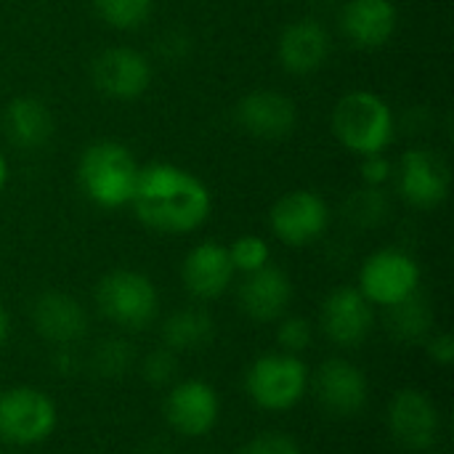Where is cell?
<instances>
[{"instance_id": "cell-1", "label": "cell", "mask_w": 454, "mask_h": 454, "mask_svg": "<svg viewBox=\"0 0 454 454\" xmlns=\"http://www.w3.org/2000/svg\"><path fill=\"white\" fill-rule=\"evenodd\" d=\"M136 218L160 234L197 231L213 207L207 186L173 162H152L141 168L130 200Z\"/></svg>"}, {"instance_id": "cell-2", "label": "cell", "mask_w": 454, "mask_h": 454, "mask_svg": "<svg viewBox=\"0 0 454 454\" xmlns=\"http://www.w3.org/2000/svg\"><path fill=\"white\" fill-rule=\"evenodd\" d=\"M141 165L133 152L120 141H96L90 144L77 165V178L85 197L98 207H122L130 205Z\"/></svg>"}, {"instance_id": "cell-3", "label": "cell", "mask_w": 454, "mask_h": 454, "mask_svg": "<svg viewBox=\"0 0 454 454\" xmlns=\"http://www.w3.org/2000/svg\"><path fill=\"white\" fill-rule=\"evenodd\" d=\"M394 112L378 93L351 90L335 104L333 133L348 152L359 157L383 154L394 141Z\"/></svg>"}, {"instance_id": "cell-4", "label": "cell", "mask_w": 454, "mask_h": 454, "mask_svg": "<svg viewBox=\"0 0 454 454\" xmlns=\"http://www.w3.org/2000/svg\"><path fill=\"white\" fill-rule=\"evenodd\" d=\"M98 314L125 333L146 330L160 314V295L154 282L133 269H114L96 285Z\"/></svg>"}, {"instance_id": "cell-5", "label": "cell", "mask_w": 454, "mask_h": 454, "mask_svg": "<svg viewBox=\"0 0 454 454\" xmlns=\"http://www.w3.org/2000/svg\"><path fill=\"white\" fill-rule=\"evenodd\" d=\"M309 380V364L301 356L279 351L263 354L250 364L245 375V391L258 410L287 412L306 396Z\"/></svg>"}, {"instance_id": "cell-6", "label": "cell", "mask_w": 454, "mask_h": 454, "mask_svg": "<svg viewBox=\"0 0 454 454\" xmlns=\"http://www.w3.org/2000/svg\"><path fill=\"white\" fill-rule=\"evenodd\" d=\"M59 423L56 402L35 386L0 391V442L11 447H35L53 436Z\"/></svg>"}, {"instance_id": "cell-7", "label": "cell", "mask_w": 454, "mask_h": 454, "mask_svg": "<svg viewBox=\"0 0 454 454\" xmlns=\"http://www.w3.org/2000/svg\"><path fill=\"white\" fill-rule=\"evenodd\" d=\"M418 261L399 247H383L372 253L359 269V293L380 309H391L420 290Z\"/></svg>"}, {"instance_id": "cell-8", "label": "cell", "mask_w": 454, "mask_h": 454, "mask_svg": "<svg viewBox=\"0 0 454 454\" xmlns=\"http://www.w3.org/2000/svg\"><path fill=\"white\" fill-rule=\"evenodd\" d=\"M269 223L279 242L290 247H306L327 231L330 207L322 194L311 189H295L271 205Z\"/></svg>"}, {"instance_id": "cell-9", "label": "cell", "mask_w": 454, "mask_h": 454, "mask_svg": "<svg viewBox=\"0 0 454 454\" xmlns=\"http://www.w3.org/2000/svg\"><path fill=\"white\" fill-rule=\"evenodd\" d=\"M391 439L407 452H428L442 434V415L436 402L418 388H402L388 404Z\"/></svg>"}, {"instance_id": "cell-10", "label": "cell", "mask_w": 454, "mask_h": 454, "mask_svg": "<svg viewBox=\"0 0 454 454\" xmlns=\"http://www.w3.org/2000/svg\"><path fill=\"white\" fill-rule=\"evenodd\" d=\"M319 407L333 418H356L370 402V380L354 362L333 356L309 380Z\"/></svg>"}, {"instance_id": "cell-11", "label": "cell", "mask_w": 454, "mask_h": 454, "mask_svg": "<svg viewBox=\"0 0 454 454\" xmlns=\"http://www.w3.org/2000/svg\"><path fill=\"white\" fill-rule=\"evenodd\" d=\"M165 420L170 431L184 439L207 436L221 420L218 391L197 378L173 383L165 396Z\"/></svg>"}, {"instance_id": "cell-12", "label": "cell", "mask_w": 454, "mask_h": 454, "mask_svg": "<svg viewBox=\"0 0 454 454\" xmlns=\"http://www.w3.org/2000/svg\"><path fill=\"white\" fill-rule=\"evenodd\" d=\"M90 80L106 98L133 101L152 85V61L136 48H106L93 59Z\"/></svg>"}, {"instance_id": "cell-13", "label": "cell", "mask_w": 454, "mask_h": 454, "mask_svg": "<svg viewBox=\"0 0 454 454\" xmlns=\"http://www.w3.org/2000/svg\"><path fill=\"white\" fill-rule=\"evenodd\" d=\"M319 327L335 346L356 348L375 327V306L359 293V287H335L322 303Z\"/></svg>"}, {"instance_id": "cell-14", "label": "cell", "mask_w": 454, "mask_h": 454, "mask_svg": "<svg viewBox=\"0 0 454 454\" xmlns=\"http://www.w3.org/2000/svg\"><path fill=\"white\" fill-rule=\"evenodd\" d=\"M450 165L431 149H410L399 162V194L412 207H439L450 194Z\"/></svg>"}, {"instance_id": "cell-15", "label": "cell", "mask_w": 454, "mask_h": 454, "mask_svg": "<svg viewBox=\"0 0 454 454\" xmlns=\"http://www.w3.org/2000/svg\"><path fill=\"white\" fill-rule=\"evenodd\" d=\"M237 125L263 141H279L295 130L298 109L295 101L279 90H253L234 106Z\"/></svg>"}, {"instance_id": "cell-16", "label": "cell", "mask_w": 454, "mask_h": 454, "mask_svg": "<svg viewBox=\"0 0 454 454\" xmlns=\"http://www.w3.org/2000/svg\"><path fill=\"white\" fill-rule=\"evenodd\" d=\"M32 327L51 346H74L88 333V311L82 303L67 293L48 290L32 303Z\"/></svg>"}, {"instance_id": "cell-17", "label": "cell", "mask_w": 454, "mask_h": 454, "mask_svg": "<svg viewBox=\"0 0 454 454\" xmlns=\"http://www.w3.org/2000/svg\"><path fill=\"white\" fill-rule=\"evenodd\" d=\"M234 266L229 258V247L221 242H200L194 245L181 266V282L186 293L197 301H215L221 298L231 279H234Z\"/></svg>"}, {"instance_id": "cell-18", "label": "cell", "mask_w": 454, "mask_h": 454, "mask_svg": "<svg viewBox=\"0 0 454 454\" xmlns=\"http://www.w3.org/2000/svg\"><path fill=\"white\" fill-rule=\"evenodd\" d=\"M330 51V32L317 19H298L287 24L277 40V59L290 74H314L325 67Z\"/></svg>"}, {"instance_id": "cell-19", "label": "cell", "mask_w": 454, "mask_h": 454, "mask_svg": "<svg viewBox=\"0 0 454 454\" xmlns=\"http://www.w3.org/2000/svg\"><path fill=\"white\" fill-rule=\"evenodd\" d=\"M237 298L239 309L253 322H279L293 303V282L287 271L266 263L263 269L245 274Z\"/></svg>"}, {"instance_id": "cell-20", "label": "cell", "mask_w": 454, "mask_h": 454, "mask_svg": "<svg viewBox=\"0 0 454 454\" xmlns=\"http://www.w3.org/2000/svg\"><path fill=\"white\" fill-rule=\"evenodd\" d=\"M399 24L396 5L391 0H346L340 8L343 35L362 51L383 48Z\"/></svg>"}, {"instance_id": "cell-21", "label": "cell", "mask_w": 454, "mask_h": 454, "mask_svg": "<svg viewBox=\"0 0 454 454\" xmlns=\"http://www.w3.org/2000/svg\"><path fill=\"white\" fill-rule=\"evenodd\" d=\"M3 128L19 149H40L53 136V114L37 96H16L5 104Z\"/></svg>"}, {"instance_id": "cell-22", "label": "cell", "mask_w": 454, "mask_h": 454, "mask_svg": "<svg viewBox=\"0 0 454 454\" xmlns=\"http://www.w3.org/2000/svg\"><path fill=\"white\" fill-rule=\"evenodd\" d=\"M213 335L215 322L200 306H184L162 322V346L176 354L200 351L213 340Z\"/></svg>"}, {"instance_id": "cell-23", "label": "cell", "mask_w": 454, "mask_h": 454, "mask_svg": "<svg viewBox=\"0 0 454 454\" xmlns=\"http://www.w3.org/2000/svg\"><path fill=\"white\" fill-rule=\"evenodd\" d=\"M434 309L431 303L420 295H410L407 301L386 309V330L402 343H420L434 333Z\"/></svg>"}, {"instance_id": "cell-24", "label": "cell", "mask_w": 454, "mask_h": 454, "mask_svg": "<svg viewBox=\"0 0 454 454\" xmlns=\"http://www.w3.org/2000/svg\"><path fill=\"white\" fill-rule=\"evenodd\" d=\"M133 364H136V351L122 338H104L93 346L90 370L98 378H106V380L125 378L133 370Z\"/></svg>"}, {"instance_id": "cell-25", "label": "cell", "mask_w": 454, "mask_h": 454, "mask_svg": "<svg viewBox=\"0 0 454 454\" xmlns=\"http://www.w3.org/2000/svg\"><path fill=\"white\" fill-rule=\"evenodd\" d=\"M388 215V197L383 186H362L346 200V218L359 229L380 226Z\"/></svg>"}, {"instance_id": "cell-26", "label": "cell", "mask_w": 454, "mask_h": 454, "mask_svg": "<svg viewBox=\"0 0 454 454\" xmlns=\"http://www.w3.org/2000/svg\"><path fill=\"white\" fill-rule=\"evenodd\" d=\"M93 8L101 21L112 29H138L149 21L154 0H93Z\"/></svg>"}, {"instance_id": "cell-27", "label": "cell", "mask_w": 454, "mask_h": 454, "mask_svg": "<svg viewBox=\"0 0 454 454\" xmlns=\"http://www.w3.org/2000/svg\"><path fill=\"white\" fill-rule=\"evenodd\" d=\"M229 258L234 271L242 274H253L258 269H263L266 263H271V250L269 242L258 234H242L229 245Z\"/></svg>"}, {"instance_id": "cell-28", "label": "cell", "mask_w": 454, "mask_h": 454, "mask_svg": "<svg viewBox=\"0 0 454 454\" xmlns=\"http://www.w3.org/2000/svg\"><path fill=\"white\" fill-rule=\"evenodd\" d=\"M274 340H277L282 354L301 356L311 346V340H314V327L303 317H282L279 325H277Z\"/></svg>"}, {"instance_id": "cell-29", "label": "cell", "mask_w": 454, "mask_h": 454, "mask_svg": "<svg viewBox=\"0 0 454 454\" xmlns=\"http://www.w3.org/2000/svg\"><path fill=\"white\" fill-rule=\"evenodd\" d=\"M176 372H178V354L160 346L154 351H149L144 359H141V378L154 386V388H162V386H173L176 383Z\"/></svg>"}, {"instance_id": "cell-30", "label": "cell", "mask_w": 454, "mask_h": 454, "mask_svg": "<svg viewBox=\"0 0 454 454\" xmlns=\"http://www.w3.org/2000/svg\"><path fill=\"white\" fill-rule=\"evenodd\" d=\"M239 454H303L298 442L287 434H279V431H266V434H258L253 436Z\"/></svg>"}, {"instance_id": "cell-31", "label": "cell", "mask_w": 454, "mask_h": 454, "mask_svg": "<svg viewBox=\"0 0 454 454\" xmlns=\"http://www.w3.org/2000/svg\"><path fill=\"white\" fill-rule=\"evenodd\" d=\"M394 176V165L386 160V154H370L362 160V181L364 186H386Z\"/></svg>"}, {"instance_id": "cell-32", "label": "cell", "mask_w": 454, "mask_h": 454, "mask_svg": "<svg viewBox=\"0 0 454 454\" xmlns=\"http://www.w3.org/2000/svg\"><path fill=\"white\" fill-rule=\"evenodd\" d=\"M426 351L428 359L436 362L439 367H450L454 362V340L450 333H431L426 338Z\"/></svg>"}, {"instance_id": "cell-33", "label": "cell", "mask_w": 454, "mask_h": 454, "mask_svg": "<svg viewBox=\"0 0 454 454\" xmlns=\"http://www.w3.org/2000/svg\"><path fill=\"white\" fill-rule=\"evenodd\" d=\"M8 335H11V317H8V311L0 306V346L8 340Z\"/></svg>"}, {"instance_id": "cell-34", "label": "cell", "mask_w": 454, "mask_h": 454, "mask_svg": "<svg viewBox=\"0 0 454 454\" xmlns=\"http://www.w3.org/2000/svg\"><path fill=\"white\" fill-rule=\"evenodd\" d=\"M5 184H8V162H5V157L0 154V192L5 189Z\"/></svg>"}]
</instances>
